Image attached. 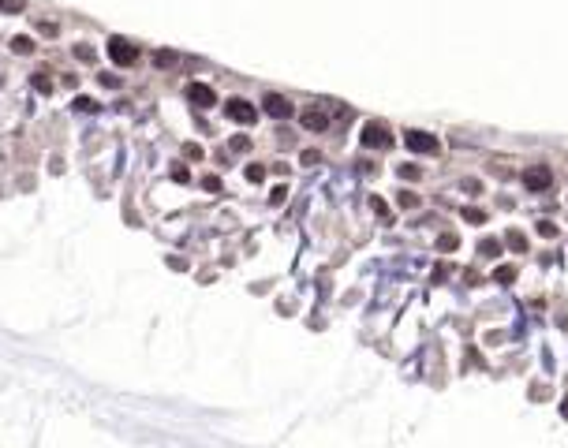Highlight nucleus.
Returning <instances> with one entry per match:
<instances>
[{
  "label": "nucleus",
  "instance_id": "9d476101",
  "mask_svg": "<svg viewBox=\"0 0 568 448\" xmlns=\"http://www.w3.org/2000/svg\"><path fill=\"white\" fill-rule=\"evenodd\" d=\"M154 64H157V68H172V64H176V53H172V49H157V53H154Z\"/></svg>",
  "mask_w": 568,
  "mask_h": 448
},
{
  "label": "nucleus",
  "instance_id": "c756f323",
  "mask_svg": "<svg viewBox=\"0 0 568 448\" xmlns=\"http://www.w3.org/2000/svg\"><path fill=\"white\" fill-rule=\"evenodd\" d=\"M303 165H318V150H303Z\"/></svg>",
  "mask_w": 568,
  "mask_h": 448
},
{
  "label": "nucleus",
  "instance_id": "4468645a",
  "mask_svg": "<svg viewBox=\"0 0 568 448\" xmlns=\"http://www.w3.org/2000/svg\"><path fill=\"white\" fill-rule=\"evenodd\" d=\"M505 239H508V246H512V251H527V239H524V232H516V228H512V232L505 235Z\"/></svg>",
  "mask_w": 568,
  "mask_h": 448
},
{
  "label": "nucleus",
  "instance_id": "0eeeda50",
  "mask_svg": "<svg viewBox=\"0 0 568 448\" xmlns=\"http://www.w3.org/2000/svg\"><path fill=\"white\" fill-rule=\"evenodd\" d=\"M187 97H191V105H198V109H213L217 105V93H213V86H206V82H191V86H187Z\"/></svg>",
  "mask_w": 568,
  "mask_h": 448
},
{
  "label": "nucleus",
  "instance_id": "6e6552de",
  "mask_svg": "<svg viewBox=\"0 0 568 448\" xmlns=\"http://www.w3.org/2000/svg\"><path fill=\"white\" fill-rule=\"evenodd\" d=\"M303 127L307 131H325L329 127V116H325V109H303Z\"/></svg>",
  "mask_w": 568,
  "mask_h": 448
},
{
  "label": "nucleus",
  "instance_id": "393cba45",
  "mask_svg": "<svg viewBox=\"0 0 568 448\" xmlns=\"http://www.w3.org/2000/svg\"><path fill=\"white\" fill-rule=\"evenodd\" d=\"M202 187L210 190V194H217V190H221V176H206V179H202Z\"/></svg>",
  "mask_w": 568,
  "mask_h": 448
},
{
  "label": "nucleus",
  "instance_id": "412c9836",
  "mask_svg": "<svg viewBox=\"0 0 568 448\" xmlns=\"http://www.w3.org/2000/svg\"><path fill=\"white\" fill-rule=\"evenodd\" d=\"M172 179H176V183H191V172H187V165H176V168H172Z\"/></svg>",
  "mask_w": 568,
  "mask_h": 448
},
{
  "label": "nucleus",
  "instance_id": "4be33fe9",
  "mask_svg": "<svg viewBox=\"0 0 568 448\" xmlns=\"http://www.w3.org/2000/svg\"><path fill=\"white\" fill-rule=\"evenodd\" d=\"M419 165H400V179H419Z\"/></svg>",
  "mask_w": 568,
  "mask_h": 448
},
{
  "label": "nucleus",
  "instance_id": "aec40b11",
  "mask_svg": "<svg viewBox=\"0 0 568 448\" xmlns=\"http://www.w3.org/2000/svg\"><path fill=\"white\" fill-rule=\"evenodd\" d=\"M247 179H251V183H262V179H266V168H262V165H247Z\"/></svg>",
  "mask_w": 568,
  "mask_h": 448
},
{
  "label": "nucleus",
  "instance_id": "f3484780",
  "mask_svg": "<svg viewBox=\"0 0 568 448\" xmlns=\"http://www.w3.org/2000/svg\"><path fill=\"white\" fill-rule=\"evenodd\" d=\"M396 202H400L404 209H415V206H419V194H411V190H400V198H396Z\"/></svg>",
  "mask_w": 568,
  "mask_h": 448
},
{
  "label": "nucleus",
  "instance_id": "a878e982",
  "mask_svg": "<svg viewBox=\"0 0 568 448\" xmlns=\"http://www.w3.org/2000/svg\"><path fill=\"white\" fill-rule=\"evenodd\" d=\"M538 235H550V239H553V235H557V224H553V221H538Z\"/></svg>",
  "mask_w": 568,
  "mask_h": 448
},
{
  "label": "nucleus",
  "instance_id": "423d86ee",
  "mask_svg": "<svg viewBox=\"0 0 568 448\" xmlns=\"http://www.w3.org/2000/svg\"><path fill=\"white\" fill-rule=\"evenodd\" d=\"M262 109H266L269 116H277V120L292 116V101L284 97V93H266V97H262Z\"/></svg>",
  "mask_w": 568,
  "mask_h": 448
},
{
  "label": "nucleus",
  "instance_id": "20e7f679",
  "mask_svg": "<svg viewBox=\"0 0 568 448\" xmlns=\"http://www.w3.org/2000/svg\"><path fill=\"white\" fill-rule=\"evenodd\" d=\"M550 183H553V172L546 165H531L524 172V187L527 190H550Z\"/></svg>",
  "mask_w": 568,
  "mask_h": 448
},
{
  "label": "nucleus",
  "instance_id": "1a4fd4ad",
  "mask_svg": "<svg viewBox=\"0 0 568 448\" xmlns=\"http://www.w3.org/2000/svg\"><path fill=\"white\" fill-rule=\"evenodd\" d=\"M12 53H19V56H30V53H34V37L15 34V37H12Z\"/></svg>",
  "mask_w": 568,
  "mask_h": 448
},
{
  "label": "nucleus",
  "instance_id": "f03ea898",
  "mask_svg": "<svg viewBox=\"0 0 568 448\" xmlns=\"http://www.w3.org/2000/svg\"><path fill=\"white\" fill-rule=\"evenodd\" d=\"M109 60L116 68H131V64H138V45L127 37H109Z\"/></svg>",
  "mask_w": 568,
  "mask_h": 448
},
{
  "label": "nucleus",
  "instance_id": "bb28decb",
  "mask_svg": "<svg viewBox=\"0 0 568 448\" xmlns=\"http://www.w3.org/2000/svg\"><path fill=\"white\" fill-rule=\"evenodd\" d=\"M228 146H232V150H240V154H243V150H251V138H243V135H235V138L228 142Z\"/></svg>",
  "mask_w": 568,
  "mask_h": 448
},
{
  "label": "nucleus",
  "instance_id": "9b49d317",
  "mask_svg": "<svg viewBox=\"0 0 568 448\" xmlns=\"http://www.w3.org/2000/svg\"><path fill=\"white\" fill-rule=\"evenodd\" d=\"M479 254H482V258H497V254H501V243H497V239H482V243H479Z\"/></svg>",
  "mask_w": 568,
  "mask_h": 448
},
{
  "label": "nucleus",
  "instance_id": "c85d7f7f",
  "mask_svg": "<svg viewBox=\"0 0 568 448\" xmlns=\"http://www.w3.org/2000/svg\"><path fill=\"white\" fill-rule=\"evenodd\" d=\"M75 56H82V60H93V49H90V45H75Z\"/></svg>",
  "mask_w": 568,
  "mask_h": 448
},
{
  "label": "nucleus",
  "instance_id": "a211bd4d",
  "mask_svg": "<svg viewBox=\"0 0 568 448\" xmlns=\"http://www.w3.org/2000/svg\"><path fill=\"white\" fill-rule=\"evenodd\" d=\"M438 246H441L445 254H449V251H456V246H460V239H456V235H449V232H445L441 239H438Z\"/></svg>",
  "mask_w": 568,
  "mask_h": 448
},
{
  "label": "nucleus",
  "instance_id": "cd10ccee",
  "mask_svg": "<svg viewBox=\"0 0 568 448\" xmlns=\"http://www.w3.org/2000/svg\"><path fill=\"white\" fill-rule=\"evenodd\" d=\"M284 198H288V187H273V194H269V202H284Z\"/></svg>",
  "mask_w": 568,
  "mask_h": 448
},
{
  "label": "nucleus",
  "instance_id": "2eb2a0df",
  "mask_svg": "<svg viewBox=\"0 0 568 448\" xmlns=\"http://www.w3.org/2000/svg\"><path fill=\"white\" fill-rule=\"evenodd\" d=\"M463 221H467V224H486V213L471 206V209H463Z\"/></svg>",
  "mask_w": 568,
  "mask_h": 448
},
{
  "label": "nucleus",
  "instance_id": "7ed1b4c3",
  "mask_svg": "<svg viewBox=\"0 0 568 448\" xmlns=\"http://www.w3.org/2000/svg\"><path fill=\"white\" fill-rule=\"evenodd\" d=\"M224 116L235 120L240 127H251V123H258V109L243 97H232V101H224Z\"/></svg>",
  "mask_w": 568,
  "mask_h": 448
},
{
  "label": "nucleus",
  "instance_id": "b1692460",
  "mask_svg": "<svg viewBox=\"0 0 568 448\" xmlns=\"http://www.w3.org/2000/svg\"><path fill=\"white\" fill-rule=\"evenodd\" d=\"M98 105H93L90 97H75V112H93Z\"/></svg>",
  "mask_w": 568,
  "mask_h": 448
},
{
  "label": "nucleus",
  "instance_id": "dca6fc26",
  "mask_svg": "<svg viewBox=\"0 0 568 448\" xmlns=\"http://www.w3.org/2000/svg\"><path fill=\"white\" fill-rule=\"evenodd\" d=\"M370 209H374V213H377V217H382V221H393V213H389V206H385V202H382V198H370Z\"/></svg>",
  "mask_w": 568,
  "mask_h": 448
},
{
  "label": "nucleus",
  "instance_id": "39448f33",
  "mask_svg": "<svg viewBox=\"0 0 568 448\" xmlns=\"http://www.w3.org/2000/svg\"><path fill=\"white\" fill-rule=\"evenodd\" d=\"M363 146L366 150H389V131H385V123H366L363 127Z\"/></svg>",
  "mask_w": 568,
  "mask_h": 448
},
{
  "label": "nucleus",
  "instance_id": "f8f14e48",
  "mask_svg": "<svg viewBox=\"0 0 568 448\" xmlns=\"http://www.w3.org/2000/svg\"><path fill=\"white\" fill-rule=\"evenodd\" d=\"M494 280L512 284V280H516V265H501V269H494Z\"/></svg>",
  "mask_w": 568,
  "mask_h": 448
},
{
  "label": "nucleus",
  "instance_id": "ddd939ff",
  "mask_svg": "<svg viewBox=\"0 0 568 448\" xmlns=\"http://www.w3.org/2000/svg\"><path fill=\"white\" fill-rule=\"evenodd\" d=\"M34 86H37V93H53V79H49L45 71H37V75H34Z\"/></svg>",
  "mask_w": 568,
  "mask_h": 448
},
{
  "label": "nucleus",
  "instance_id": "f257e3e1",
  "mask_svg": "<svg viewBox=\"0 0 568 448\" xmlns=\"http://www.w3.org/2000/svg\"><path fill=\"white\" fill-rule=\"evenodd\" d=\"M404 146L415 150V154H430V157H438L441 154V138L438 135H430V131H404Z\"/></svg>",
  "mask_w": 568,
  "mask_h": 448
},
{
  "label": "nucleus",
  "instance_id": "5701e85b",
  "mask_svg": "<svg viewBox=\"0 0 568 448\" xmlns=\"http://www.w3.org/2000/svg\"><path fill=\"white\" fill-rule=\"evenodd\" d=\"M37 30H41L45 37H56V34H60V26H56V23H49V19H45V23H37Z\"/></svg>",
  "mask_w": 568,
  "mask_h": 448
},
{
  "label": "nucleus",
  "instance_id": "6ab92c4d",
  "mask_svg": "<svg viewBox=\"0 0 568 448\" xmlns=\"http://www.w3.org/2000/svg\"><path fill=\"white\" fill-rule=\"evenodd\" d=\"M183 154H187V161H202V154H206V150L198 146V142H187V146H183Z\"/></svg>",
  "mask_w": 568,
  "mask_h": 448
},
{
  "label": "nucleus",
  "instance_id": "7c9ffc66",
  "mask_svg": "<svg viewBox=\"0 0 568 448\" xmlns=\"http://www.w3.org/2000/svg\"><path fill=\"white\" fill-rule=\"evenodd\" d=\"M561 411H564V418H568V400H564V404H561Z\"/></svg>",
  "mask_w": 568,
  "mask_h": 448
}]
</instances>
